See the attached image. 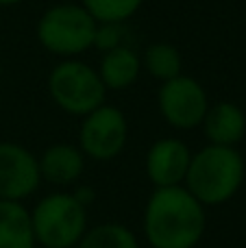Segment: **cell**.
I'll use <instances>...</instances> for the list:
<instances>
[{"instance_id": "6da1fadb", "label": "cell", "mask_w": 246, "mask_h": 248, "mask_svg": "<svg viewBox=\"0 0 246 248\" xmlns=\"http://www.w3.org/2000/svg\"><path fill=\"white\" fill-rule=\"evenodd\" d=\"M207 231V209L183 185L153 187L142 214L151 248H196Z\"/></svg>"}, {"instance_id": "7a4b0ae2", "label": "cell", "mask_w": 246, "mask_h": 248, "mask_svg": "<svg viewBox=\"0 0 246 248\" xmlns=\"http://www.w3.org/2000/svg\"><path fill=\"white\" fill-rule=\"evenodd\" d=\"M246 163L238 148L207 144L192 153L183 187L205 207L227 205L242 189Z\"/></svg>"}, {"instance_id": "3957f363", "label": "cell", "mask_w": 246, "mask_h": 248, "mask_svg": "<svg viewBox=\"0 0 246 248\" xmlns=\"http://www.w3.org/2000/svg\"><path fill=\"white\" fill-rule=\"evenodd\" d=\"M96 29L98 22L81 2H57L39 16L35 33L39 46L50 55L61 59H78L94 48Z\"/></svg>"}, {"instance_id": "277c9868", "label": "cell", "mask_w": 246, "mask_h": 248, "mask_svg": "<svg viewBox=\"0 0 246 248\" xmlns=\"http://www.w3.org/2000/svg\"><path fill=\"white\" fill-rule=\"evenodd\" d=\"M37 248H77L90 229L87 207L68 189L46 194L31 209Z\"/></svg>"}, {"instance_id": "5b68a950", "label": "cell", "mask_w": 246, "mask_h": 248, "mask_svg": "<svg viewBox=\"0 0 246 248\" xmlns=\"http://www.w3.org/2000/svg\"><path fill=\"white\" fill-rule=\"evenodd\" d=\"M46 87L52 103L74 118L87 116L107 100L98 70L81 59H61L48 74Z\"/></svg>"}, {"instance_id": "8992f818", "label": "cell", "mask_w": 246, "mask_h": 248, "mask_svg": "<svg viewBox=\"0 0 246 248\" xmlns=\"http://www.w3.org/2000/svg\"><path fill=\"white\" fill-rule=\"evenodd\" d=\"M126 141H129V122L122 109L105 103L81 118L77 146L90 161H113L124 153Z\"/></svg>"}, {"instance_id": "52a82bcc", "label": "cell", "mask_w": 246, "mask_h": 248, "mask_svg": "<svg viewBox=\"0 0 246 248\" xmlns=\"http://www.w3.org/2000/svg\"><path fill=\"white\" fill-rule=\"evenodd\" d=\"M209 98L203 83L194 77L179 74L170 81L161 83L157 92V107L168 126L177 131H192L203 124L209 109Z\"/></svg>"}, {"instance_id": "ba28073f", "label": "cell", "mask_w": 246, "mask_h": 248, "mask_svg": "<svg viewBox=\"0 0 246 248\" xmlns=\"http://www.w3.org/2000/svg\"><path fill=\"white\" fill-rule=\"evenodd\" d=\"M39 185L37 155L17 141H0V201L24 202Z\"/></svg>"}, {"instance_id": "9c48e42d", "label": "cell", "mask_w": 246, "mask_h": 248, "mask_svg": "<svg viewBox=\"0 0 246 248\" xmlns=\"http://www.w3.org/2000/svg\"><path fill=\"white\" fill-rule=\"evenodd\" d=\"M192 161V150L179 137H159L146 150L144 172L153 187H174L183 185L187 168Z\"/></svg>"}, {"instance_id": "30bf717a", "label": "cell", "mask_w": 246, "mask_h": 248, "mask_svg": "<svg viewBox=\"0 0 246 248\" xmlns=\"http://www.w3.org/2000/svg\"><path fill=\"white\" fill-rule=\"evenodd\" d=\"M42 181L55 187H74L85 172L87 157L83 150L68 141H57L42 150L37 157Z\"/></svg>"}, {"instance_id": "8fae6325", "label": "cell", "mask_w": 246, "mask_h": 248, "mask_svg": "<svg viewBox=\"0 0 246 248\" xmlns=\"http://www.w3.org/2000/svg\"><path fill=\"white\" fill-rule=\"evenodd\" d=\"M200 128L207 144L238 148V144L246 135V113L238 103L218 100L209 105Z\"/></svg>"}, {"instance_id": "7c38bea8", "label": "cell", "mask_w": 246, "mask_h": 248, "mask_svg": "<svg viewBox=\"0 0 246 248\" xmlns=\"http://www.w3.org/2000/svg\"><path fill=\"white\" fill-rule=\"evenodd\" d=\"M98 77L107 92H124L138 83L142 74V57L126 44L100 55Z\"/></svg>"}, {"instance_id": "4fadbf2b", "label": "cell", "mask_w": 246, "mask_h": 248, "mask_svg": "<svg viewBox=\"0 0 246 248\" xmlns=\"http://www.w3.org/2000/svg\"><path fill=\"white\" fill-rule=\"evenodd\" d=\"M0 248H37L31 209L24 202L0 201Z\"/></svg>"}, {"instance_id": "5bb4252c", "label": "cell", "mask_w": 246, "mask_h": 248, "mask_svg": "<svg viewBox=\"0 0 246 248\" xmlns=\"http://www.w3.org/2000/svg\"><path fill=\"white\" fill-rule=\"evenodd\" d=\"M142 70L148 72L155 81L166 83L170 78L183 74V57L174 44L155 42L144 48L142 55Z\"/></svg>"}, {"instance_id": "9a60e30c", "label": "cell", "mask_w": 246, "mask_h": 248, "mask_svg": "<svg viewBox=\"0 0 246 248\" xmlns=\"http://www.w3.org/2000/svg\"><path fill=\"white\" fill-rule=\"evenodd\" d=\"M77 248H139V240L126 224L103 222L87 229Z\"/></svg>"}, {"instance_id": "2e32d148", "label": "cell", "mask_w": 246, "mask_h": 248, "mask_svg": "<svg viewBox=\"0 0 246 248\" xmlns=\"http://www.w3.org/2000/svg\"><path fill=\"white\" fill-rule=\"evenodd\" d=\"M81 4L98 24H124L142 9L144 0H81Z\"/></svg>"}, {"instance_id": "e0dca14e", "label": "cell", "mask_w": 246, "mask_h": 248, "mask_svg": "<svg viewBox=\"0 0 246 248\" xmlns=\"http://www.w3.org/2000/svg\"><path fill=\"white\" fill-rule=\"evenodd\" d=\"M124 24H98L96 29V37H94V48H98L100 52H107L113 50L118 46H126L124 44Z\"/></svg>"}, {"instance_id": "ac0fdd59", "label": "cell", "mask_w": 246, "mask_h": 248, "mask_svg": "<svg viewBox=\"0 0 246 248\" xmlns=\"http://www.w3.org/2000/svg\"><path fill=\"white\" fill-rule=\"evenodd\" d=\"M72 194H74V198H77L81 205L87 207V209H90V205L94 202V198H96L94 187H87V185H74Z\"/></svg>"}, {"instance_id": "d6986e66", "label": "cell", "mask_w": 246, "mask_h": 248, "mask_svg": "<svg viewBox=\"0 0 246 248\" xmlns=\"http://www.w3.org/2000/svg\"><path fill=\"white\" fill-rule=\"evenodd\" d=\"M24 0H0V7L2 9H9V7H17V4H22Z\"/></svg>"}, {"instance_id": "ffe728a7", "label": "cell", "mask_w": 246, "mask_h": 248, "mask_svg": "<svg viewBox=\"0 0 246 248\" xmlns=\"http://www.w3.org/2000/svg\"><path fill=\"white\" fill-rule=\"evenodd\" d=\"M0 85H2V68H0Z\"/></svg>"}]
</instances>
